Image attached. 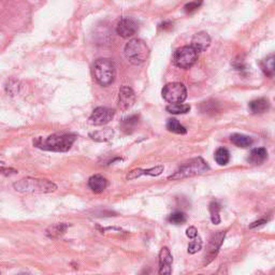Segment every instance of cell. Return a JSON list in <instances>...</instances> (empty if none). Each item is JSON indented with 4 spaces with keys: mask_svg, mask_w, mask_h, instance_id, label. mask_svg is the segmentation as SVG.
<instances>
[{
    "mask_svg": "<svg viewBox=\"0 0 275 275\" xmlns=\"http://www.w3.org/2000/svg\"><path fill=\"white\" fill-rule=\"evenodd\" d=\"M76 140V136L71 133H55L48 138H38L33 141V145L44 151L50 152H68Z\"/></svg>",
    "mask_w": 275,
    "mask_h": 275,
    "instance_id": "6da1fadb",
    "label": "cell"
},
{
    "mask_svg": "<svg viewBox=\"0 0 275 275\" xmlns=\"http://www.w3.org/2000/svg\"><path fill=\"white\" fill-rule=\"evenodd\" d=\"M16 191L23 193H49L57 189L55 183L49 180L25 178L22 179L13 184Z\"/></svg>",
    "mask_w": 275,
    "mask_h": 275,
    "instance_id": "7a4b0ae2",
    "label": "cell"
},
{
    "mask_svg": "<svg viewBox=\"0 0 275 275\" xmlns=\"http://www.w3.org/2000/svg\"><path fill=\"white\" fill-rule=\"evenodd\" d=\"M210 170L209 165L206 164L201 157L193 158L190 160H187L186 163L180 166V168L174 172L173 174L170 175L169 180H183L186 178H191L194 175H200L205 173Z\"/></svg>",
    "mask_w": 275,
    "mask_h": 275,
    "instance_id": "3957f363",
    "label": "cell"
},
{
    "mask_svg": "<svg viewBox=\"0 0 275 275\" xmlns=\"http://www.w3.org/2000/svg\"><path fill=\"white\" fill-rule=\"evenodd\" d=\"M115 65L108 58L97 60L93 66V74L98 84L101 86H109L115 78Z\"/></svg>",
    "mask_w": 275,
    "mask_h": 275,
    "instance_id": "277c9868",
    "label": "cell"
},
{
    "mask_svg": "<svg viewBox=\"0 0 275 275\" xmlns=\"http://www.w3.org/2000/svg\"><path fill=\"white\" fill-rule=\"evenodd\" d=\"M124 53L125 57L130 64L139 66L147 60L148 55H150V49L143 40L132 39L126 44Z\"/></svg>",
    "mask_w": 275,
    "mask_h": 275,
    "instance_id": "5b68a950",
    "label": "cell"
},
{
    "mask_svg": "<svg viewBox=\"0 0 275 275\" xmlns=\"http://www.w3.org/2000/svg\"><path fill=\"white\" fill-rule=\"evenodd\" d=\"M162 95L170 105L171 103H183L187 98V89L183 83L173 82L164 86Z\"/></svg>",
    "mask_w": 275,
    "mask_h": 275,
    "instance_id": "8992f818",
    "label": "cell"
},
{
    "mask_svg": "<svg viewBox=\"0 0 275 275\" xmlns=\"http://www.w3.org/2000/svg\"><path fill=\"white\" fill-rule=\"evenodd\" d=\"M198 60V53L190 45L178 49L173 56L174 65L181 69H189Z\"/></svg>",
    "mask_w": 275,
    "mask_h": 275,
    "instance_id": "52a82bcc",
    "label": "cell"
},
{
    "mask_svg": "<svg viewBox=\"0 0 275 275\" xmlns=\"http://www.w3.org/2000/svg\"><path fill=\"white\" fill-rule=\"evenodd\" d=\"M226 231H217L215 232L210 241H209V245L206 247V251L204 255V261H203V266H208L214 260V258L219 254V251L222 247V244L225 240Z\"/></svg>",
    "mask_w": 275,
    "mask_h": 275,
    "instance_id": "ba28073f",
    "label": "cell"
},
{
    "mask_svg": "<svg viewBox=\"0 0 275 275\" xmlns=\"http://www.w3.org/2000/svg\"><path fill=\"white\" fill-rule=\"evenodd\" d=\"M114 114H115V112L110 108L99 107L91 113V115L89 116V123L94 126L106 125L112 121Z\"/></svg>",
    "mask_w": 275,
    "mask_h": 275,
    "instance_id": "9c48e42d",
    "label": "cell"
},
{
    "mask_svg": "<svg viewBox=\"0 0 275 275\" xmlns=\"http://www.w3.org/2000/svg\"><path fill=\"white\" fill-rule=\"evenodd\" d=\"M136 31H138L136 22L130 17H124L117 23L116 32L122 38L125 39L130 38L134 36Z\"/></svg>",
    "mask_w": 275,
    "mask_h": 275,
    "instance_id": "30bf717a",
    "label": "cell"
},
{
    "mask_svg": "<svg viewBox=\"0 0 275 275\" xmlns=\"http://www.w3.org/2000/svg\"><path fill=\"white\" fill-rule=\"evenodd\" d=\"M135 102V94L129 86H123L120 89L117 106L122 111L129 110Z\"/></svg>",
    "mask_w": 275,
    "mask_h": 275,
    "instance_id": "8fae6325",
    "label": "cell"
},
{
    "mask_svg": "<svg viewBox=\"0 0 275 275\" xmlns=\"http://www.w3.org/2000/svg\"><path fill=\"white\" fill-rule=\"evenodd\" d=\"M159 261V274H171L172 273V263H173V257L168 247H163L159 251L158 256Z\"/></svg>",
    "mask_w": 275,
    "mask_h": 275,
    "instance_id": "7c38bea8",
    "label": "cell"
},
{
    "mask_svg": "<svg viewBox=\"0 0 275 275\" xmlns=\"http://www.w3.org/2000/svg\"><path fill=\"white\" fill-rule=\"evenodd\" d=\"M211 45V38L208 32L200 31L197 32L191 39L190 47L197 53H202L209 49Z\"/></svg>",
    "mask_w": 275,
    "mask_h": 275,
    "instance_id": "4fadbf2b",
    "label": "cell"
},
{
    "mask_svg": "<svg viewBox=\"0 0 275 275\" xmlns=\"http://www.w3.org/2000/svg\"><path fill=\"white\" fill-rule=\"evenodd\" d=\"M165 167L164 166H156L154 168H150V169H133L131 170L129 173L127 174V180L128 181H132V180H136L143 175H148V176H158L164 172Z\"/></svg>",
    "mask_w": 275,
    "mask_h": 275,
    "instance_id": "5bb4252c",
    "label": "cell"
},
{
    "mask_svg": "<svg viewBox=\"0 0 275 275\" xmlns=\"http://www.w3.org/2000/svg\"><path fill=\"white\" fill-rule=\"evenodd\" d=\"M108 186V181L100 174H95L88 180V187L95 193H101Z\"/></svg>",
    "mask_w": 275,
    "mask_h": 275,
    "instance_id": "9a60e30c",
    "label": "cell"
},
{
    "mask_svg": "<svg viewBox=\"0 0 275 275\" xmlns=\"http://www.w3.org/2000/svg\"><path fill=\"white\" fill-rule=\"evenodd\" d=\"M267 159H268V152H267L266 148L265 147H257V148H254V150L250 152V154L247 158V162L250 165L259 166V165H262L263 163H265Z\"/></svg>",
    "mask_w": 275,
    "mask_h": 275,
    "instance_id": "2e32d148",
    "label": "cell"
},
{
    "mask_svg": "<svg viewBox=\"0 0 275 275\" xmlns=\"http://www.w3.org/2000/svg\"><path fill=\"white\" fill-rule=\"evenodd\" d=\"M270 109V102L266 98H259L249 102L248 110L251 114H262Z\"/></svg>",
    "mask_w": 275,
    "mask_h": 275,
    "instance_id": "e0dca14e",
    "label": "cell"
},
{
    "mask_svg": "<svg viewBox=\"0 0 275 275\" xmlns=\"http://www.w3.org/2000/svg\"><path fill=\"white\" fill-rule=\"evenodd\" d=\"M230 141L232 144H234L238 147H243L246 148L253 144V139L250 136L245 135V134H241V133H234L230 136Z\"/></svg>",
    "mask_w": 275,
    "mask_h": 275,
    "instance_id": "ac0fdd59",
    "label": "cell"
},
{
    "mask_svg": "<svg viewBox=\"0 0 275 275\" xmlns=\"http://www.w3.org/2000/svg\"><path fill=\"white\" fill-rule=\"evenodd\" d=\"M68 228H69V225L66 223H60V224L52 225L47 229V235L49 238H53V239L58 238L67 231Z\"/></svg>",
    "mask_w": 275,
    "mask_h": 275,
    "instance_id": "d6986e66",
    "label": "cell"
},
{
    "mask_svg": "<svg viewBox=\"0 0 275 275\" xmlns=\"http://www.w3.org/2000/svg\"><path fill=\"white\" fill-rule=\"evenodd\" d=\"M215 162L219 164L220 166H226L228 163L230 162V153L225 147H220L219 150L215 152L214 155Z\"/></svg>",
    "mask_w": 275,
    "mask_h": 275,
    "instance_id": "ffe728a7",
    "label": "cell"
},
{
    "mask_svg": "<svg viewBox=\"0 0 275 275\" xmlns=\"http://www.w3.org/2000/svg\"><path fill=\"white\" fill-rule=\"evenodd\" d=\"M167 129L170 132L178 133V134H185L187 132L186 128L183 126L178 120L175 119H169L167 122Z\"/></svg>",
    "mask_w": 275,
    "mask_h": 275,
    "instance_id": "44dd1931",
    "label": "cell"
},
{
    "mask_svg": "<svg viewBox=\"0 0 275 275\" xmlns=\"http://www.w3.org/2000/svg\"><path fill=\"white\" fill-rule=\"evenodd\" d=\"M261 69L266 75L270 77L274 75V55H269L261 62Z\"/></svg>",
    "mask_w": 275,
    "mask_h": 275,
    "instance_id": "7402d4cb",
    "label": "cell"
},
{
    "mask_svg": "<svg viewBox=\"0 0 275 275\" xmlns=\"http://www.w3.org/2000/svg\"><path fill=\"white\" fill-rule=\"evenodd\" d=\"M166 110L171 113L179 115V114H185L190 111V106L189 105H183V103H171L169 105Z\"/></svg>",
    "mask_w": 275,
    "mask_h": 275,
    "instance_id": "603a6c76",
    "label": "cell"
},
{
    "mask_svg": "<svg viewBox=\"0 0 275 275\" xmlns=\"http://www.w3.org/2000/svg\"><path fill=\"white\" fill-rule=\"evenodd\" d=\"M114 132L112 129L110 128H106V129H102V130H99V131H96L94 133H90L89 135L91 136V139H94L95 141H99V142H103V141H108L110 140L111 138L113 136Z\"/></svg>",
    "mask_w": 275,
    "mask_h": 275,
    "instance_id": "cb8c5ba5",
    "label": "cell"
},
{
    "mask_svg": "<svg viewBox=\"0 0 275 275\" xmlns=\"http://www.w3.org/2000/svg\"><path fill=\"white\" fill-rule=\"evenodd\" d=\"M210 214H211V221L214 225H219L221 223V204L216 201L211 202L210 204Z\"/></svg>",
    "mask_w": 275,
    "mask_h": 275,
    "instance_id": "d4e9b609",
    "label": "cell"
},
{
    "mask_svg": "<svg viewBox=\"0 0 275 275\" xmlns=\"http://www.w3.org/2000/svg\"><path fill=\"white\" fill-rule=\"evenodd\" d=\"M167 221L173 225H182L187 221V217L183 212H174L168 216Z\"/></svg>",
    "mask_w": 275,
    "mask_h": 275,
    "instance_id": "484cf974",
    "label": "cell"
},
{
    "mask_svg": "<svg viewBox=\"0 0 275 275\" xmlns=\"http://www.w3.org/2000/svg\"><path fill=\"white\" fill-rule=\"evenodd\" d=\"M138 121H139V117H138L136 115H132L130 117L125 119L123 121V123H122L123 130L126 131V132H131L134 129L135 126H136Z\"/></svg>",
    "mask_w": 275,
    "mask_h": 275,
    "instance_id": "4316f807",
    "label": "cell"
},
{
    "mask_svg": "<svg viewBox=\"0 0 275 275\" xmlns=\"http://www.w3.org/2000/svg\"><path fill=\"white\" fill-rule=\"evenodd\" d=\"M191 240L192 241L188 244V253L190 255H193L198 253V251L202 248V241L199 235H197L196 238H193Z\"/></svg>",
    "mask_w": 275,
    "mask_h": 275,
    "instance_id": "83f0119b",
    "label": "cell"
},
{
    "mask_svg": "<svg viewBox=\"0 0 275 275\" xmlns=\"http://www.w3.org/2000/svg\"><path fill=\"white\" fill-rule=\"evenodd\" d=\"M202 2H203V0H193V2L187 4L184 7V11H185L186 13H188V14L193 13L194 11H197L200 8V6L202 5Z\"/></svg>",
    "mask_w": 275,
    "mask_h": 275,
    "instance_id": "f1b7e54d",
    "label": "cell"
},
{
    "mask_svg": "<svg viewBox=\"0 0 275 275\" xmlns=\"http://www.w3.org/2000/svg\"><path fill=\"white\" fill-rule=\"evenodd\" d=\"M186 235L189 238V239H193V238H196L198 235V231H197V229L194 228V227H188L186 229Z\"/></svg>",
    "mask_w": 275,
    "mask_h": 275,
    "instance_id": "f546056e",
    "label": "cell"
},
{
    "mask_svg": "<svg viewBox=\"0 0 275 275\" xmlns=\"http://www.w3.org/2000/svg\"><path fill=\"white\" fill-rule=\"evenodd\" d=\"M266 223H267V221H266V220H260V221L254 222L253 224H251V225H249V228H250V229H253V228H256V227H258V226H261V225H263V224H266Z\"/></svg>",
    "mask_w": 275,
    "mask_h": 275,
    "instance_id": "4dcf8cb0",
    "label": "cell"
}]
</instances>
